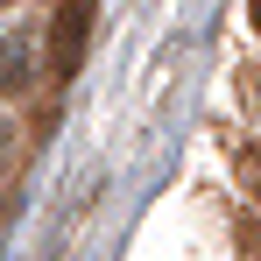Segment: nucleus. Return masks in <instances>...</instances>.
I'll return each instance as SVG.
<instances>
[{
  "label": "nucleus",
  "instance_id": "f257e3e1",
  "mask_svg": "<svg viewBox=\"0 0 261 261\" xmlns=\"http://www.w3.org/2000/svg\"><path fill=\"white\" fill-rule=\"evenodd\" d=\"M85 29H92V0H64V7H57V29H49V64H57V78L78 71V57H85Z\"/></svg>",
  "mask_w": 261,
  "mask_h": 261
},
{
  "label": "nucleus",
  "instance_id": "f03ea898",
  "mask_svg": "<svg viewBox=\"0 0 261 261\" xmlns=\"http://www.w3.org/2000/svg\"><path fill=\"white\" fill-rule=\"evenodd\" d=\"M36 85V36H0V92L21 99Z\"/></svg>",
  "mask_w": 261,
  "mask_h": 261
},
{
  "label": "nucleus",
  "instance_id": "7ed1b4c3",
  "mask_svg": "<svg viewBox=\"0 0 261 261\" xmlns=\"http://www.w3.org/2000/svg\"><path fill=\"white\" fill-rule=\"evenodd\" d=\"M247 184H261V155H247Z\"/></svg>",
  "mask_w": 261,
  "mask_h": 261
},
{
  "label": "nucleus",
  "instance_id": "20e7f679",
  "mask_svg": "<svg viewBox=\"0 0 261 261\" xmlns=\"http://www.w3.org/2000/svg\"><path fill=\"white\" fill-rule=\"evenodd\" d=\"M254 29H261V0H254Z\"/></svg>",
  "mask_w": 261,
  "mask_h": 261
},
{
  "label": "nucleus",
  "instance_id": "39448f33",
  "mask_svg": "<svg viewBox=\"0 0 261 261\" xmlns=\"http://www.w3.org/2000/svg\"><path fill=\"white\" fill-rule=\"evenodd\" d=\"M0 7H14V0H0Z\"/></svg>",
  "mask_w": 261,
  "mask_h": 261
},
{
  "label": "nucleus",
  "instance_id": "423d86ee",
  "mask_svg": "<svg viewBox=\"0 0 261 261\" xmlns=\"http://www.w3.org/2000/svg\"><path fill=\"white\" fill-rule=\"evenodd\" d=\"M254 92H261V78H254Z\"/></svg>",
  "mask_w": 261,
  "mask_h": 261
}]
</instances>
